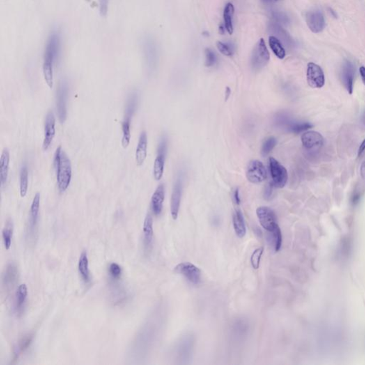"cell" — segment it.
<instances>
[{
	"mask_svg": "<svg viewBox=\"0 0 365 365\" xmlns=\"http://www.w3.org/2000/svg\"><path fill=\"white\" fill-rule=\"evenodd\" d=\"M54 166L56 172L58 190L61 193L65 192L70 187L72 170L70 158L64 151L62 146H58L55 151Z\"/></svg>",
	"mask_w": 365,
	"mask_h": 365,
	"instance_id": "1",
	"label": "cell"
},
{
	"mask_svg": "<svg viewBox=\"0 0 365 365\" xmlns=\"http://www.w3.org/2000/svg\"><path fill=\"white\" fill-rule=\"evenodd\" d=\"M62 37L58 30L51 32L46 44L44 54L43 72H54V65L61 51Z\"/></svg>",
	"mask_w": 365,
	"mask_h": 365,
	"instance_id": "2",
	"label": "cell"
},
{
	"mask_svg": "<svg viewBox=\"0 0 365 365\" xmlns=\"http://www.w3.org/2000/svg\"><path fill=\"white\" fill-rule=\"evenodd\" d=\"M139 97L137 92H134L129 97L126 106L125 119L122 123V145L125 147L129 146L131 141V123L132 117L136 112L137 106L139 105Z\"/></svg>",
	"mask_w": 365,
	"mask_h": 365,
	"instance_id": "3",
	"label": "cell"
},
{
	"mask_svg": "<svg viewBox=\"0 0 365 365\" xmlns=\"http://www.w3.org/2000/svg\"><path fill=\"white\" fill-rule=\"evenodd\" d=\"M40 208V194L35 195L30 208L29 221L26 228V240L34 244L37 240V228H38L39 212Z\"/></svg>",
	"mask_w": 365,
	"mask_h": 365,
	"instance_id": "4",
	"label": "cell"
},
{
	"mask_svg": "<svg viewBox=\"0 0 365 365\" xmlns=\"http://www.w3.org/2000/svg\"><path fill=\"white\" fill-rule=\"evenodd\" d=\"M270 60V53L263 39L256 44L251 56V66L253 70L260 71L266 66Z\"/></svg>",
	"mask_w": 365,
	"mask_h": 365,
	"instance_id": "5",
	"label": "cell"
},
{
	"mask_svg": "<svg viewBox=\"0 0 365 365\" xmlns=\"http://www.w3.org/2000/svg\"><path fill=\"white\" fill-rule=\"evenodd\" d=\"M174 271L176 273L181 275L191 284L199 285L202 281V272L201 269L194 264L186 262L179 263L175 267Z\"/></svg>",
	"mask_w": 365,
	"mask_h": 365,
	"instance_id": "6",
	"label": "cell"
},
{
	"mask_svg": "<svg viewBox=\"0 0 365 365\" xmlns=\"http://www.w3.org/2000/svg\"><path fill=\"white\" fill-rule=\"evenodd\" d=\"M269 165H270V171L274 187L278 189L285 187L288 180L286 168L272 157H270L269 159Z\"/></svg>",
	"mask_w": 365,
	"mask_h": 365,
	"instance_id": "7",
	"label": "cell"
},
{
	"mask_svg": "<svg viewBox=\"0 0 365 365\" xmlns=\"http://www.w3.org/2000/svg\"><path fill=\"white\" fill-rule=\"evenodd\" d=\"M68 84L65 80L60 81L56 91V109L58 120L62 124L67 119V102L68 97Z\"/></svg>",
	"mask_w": 365,
	"mask_h": 365,
	"instance_id": "8",
	"label": "cell"
},
{
	"mask_svg": "<svg viewBox=\"0 0 365 365\" xmlns=\"http://www.w3.org/2000/svg\"><path fill=\"white\" fill-rule=\"evenodd\" d=\"M246 178L251 184H258L263 182L267 178V171L261 161H250L246 168Z\"/></svg>",
	"mask_w": 365,
	"mask_h": 365,
	"instance_id": "9",
	"label": "cell"
},
{
	"mask_svg": "<svg viewBox=\"0 0 365 365\" xmlns=\"http://www.w3.org/2000/svg\"><path fill=\"white\" fill-rule=\"evenodd\" d=\"M256 214L260 225L267 232L273 231L279 226L274 210L269 207H259L257 208Z\"/></svg>",
	"mask_w": 365,
	"mask_h": 365,
	"instance_id": "10",
	"label": "cell"
},
{
	"mask_svg": "<svg viewBox=\"0 0 365 365\" xmlns=\"http://www.w3.org/2000/svg\"><path fill=\"white\" fill-rule=\"evenodd\" d=\"M167 145V139L163 136L158 147L157 157L154 165V175L157 180H160L164 175Z\"/></svg>",
	"mask_w": 365,
	"mask_h": 365,
	"instance_id": "11",
	"label": "cell"
},
{
	"mask_svg": "<svg viewBox=\"0 0 365 365\" xmlns=\"http://www.w3.org/2000/svg\"><path fill=\"white\" fill-rule=\"evenodd\" d=\"M18 279V267L15 263H9L2 276V286L5 292H9L13 290Z\"/></svg>",
	"mask_w": 365,
	"mask_h": 365,
	"instance_id": "12",
	"label": "cell"
},
{
	"mask_svg": "<svg viewBox=\"0 0 365 365\" xmlns=\"http://www.w3.org/2000/svg\"><path fill=\"white\" fill-rule=\"evenodd\" d=\"M307 81L308 84L312 88H320L323 87L325 83V78L321 67L313 63L308 64Z\"/></svg>",
	"mask_w": 365,
	"mask_h": 365,
	"instance_id": "13",
	"label": "cell"
},
{
	"mask_svg": "<svg viewBox=\"0 0 365 365\" xmlns=\"http://www.w3.org/2000/svg\"><path fill=\"white\" fill-rule=\"evenodd\" d=\"M301 141L305 149L308 151H316L324 144L323 137L320 133L315 131L304 133L301 137Z\"/></svg>",
	"mask_w": 365,
	"mask_h": 365,
	"instance_id": "14",
	"label": "cell"
},
{
	"mask_svg": "<svg viewBox=\"0 0 365 365\" xmlns=\"http://www.w3.org/2000/svg\"><path fill=\"white\" fill-rule=\"evenodd\" d=\"M55 125H56V118L54 113L52 111H49L46 116L45 123H44V150H48L52 143L56 134Z\"/></svg>",
	"mask_w": 365,
	"mask_h": 365,
	"instance_id": "15",
	"label": "cell"
},
{
	"mask_svg": "<svg viewBox=\"0 0 365 365\" xmlns=\"http://www.w3.org/2000/svg\"><path fill=\"white\" fill-rule=\"evenodd\" d=\"M306 22L309 29L313 33H321L325 26V20L321 12L311 11L306 15Z\"/></svg>",
	"mask_w": 365,
	"mask_h": 365,
	"instance_id": "16",
	"label": "cell"
},
{
	"mask_svg": "<svg viewBox=\"0 0 365 365\" xmlns=\"http://www.w3.org/2000/svg\"><path fill=\"white\" fill-rule=\"evenodd\" d=\"M182 192V179L178 178L175 182L174 187H173L171 198V214L173 220H176L177 218H178L180 201H181Z\"/></svg>",
	"mask_w": 365,
	"mask_h": 365,
	"instance_id": "17",
	"label": "cell"
},
{
	"mask_svg": "<svg viewBox=\"0 0 365 365\" xmlns=\"http://www.w3.org/2000/svg\"><path fill=\"white\" fill-rule=\"evenodd\" d=\"M143 245L148 252L151 249L154 241L153 219L150 214L145 218L143 226Z\"/></svg>",
	"mask_w": 365,
	"mask_h": 365,
	"instance_id": "18",
	"label": "cell"
},
{
	"mask_svg": "<svg viewBox=\"0 0 365 365\" xmlns=\"http://www.w3.org/2000/svg\"><path fill=\"white\" fill-rule=\"evenodd\" d=\"M165 199V187L164 184H161L156 191H154L151 197L150 205L151 210L156 216H159L162 212L163 204Z\"/></svg>",
	"mask_w": 365,
	"mask_h": 365,
	"instance_id": "19",
	"label": "cell"
},
{
	"mask_svg": "<svg viewBox=\"0 0 365 365\" xmlns=\"http://www.w3.org/2000/svg\"><path fill=\"white\" fill-rule=\"evenodd\" d=\"M354 74L353 65L350 62L345 63L342 72V79L344 86L350 95H352L353 92Z\"/></svg>",
	"mask_w": 365,
	"mask_h": 365,
	"instance_id": "20",
	"label": "cell"
},
{
	"mask_svg": "<svg viewBox=\"0 0 365 365\" xmlns=\"http://www.w3.org/2000/svg\"><path fill=\"white\" fill-rule=\"evenodd\" d=\"M147 148H148V137L146 132H142L140 135L139 143L136 150V162L138 166L143 165L146 160Z\"/></svg>",
	"mask_w": 365,
	"mask_h": 365,
	"instance_id": "21",
	"label": "cell"
},
{
	"mask_svg": "<svg viewBox=\"0 0 365 365\" xmlns=\"http://www.w3.org/2000/svg\"><path fill=\"white\" fill-rule=\"evenodd\" d=\"M28 289L26 284L19 285L15 294V309L17 315H21L25 307L27 299Z\"/></svg>",
	"mask_w": 365,
	"mask_h": 365,
	"instance_id": "22",
	"label": "cell"
},
{
	"mask_svg": "<svg viewBox=\"0 0 365 365\" xmlns=\"http://www.w3.org/2000/svg\"><path fill=\"white\" fill-rule=\"evenodd\" d=\"M233 225L234 230L237 237L242 238L246 234V226L244 214L240 209L237 208L233 216Z\"/></svg>",
	"mask_w": 365,
	"mask_h": 365,
	"instance_id": "23",
	"label": "cell"
},
{
	"mask_svg": "<svg viewBox=\"0 0 365 365\" xmlns=\"http://www.w3.org/2000/svg\"><path fill=\"white\" fill-rule=\"evenodd\" d=\"M10 161V151L8 148H5L0 159V181L2 186H5L8 181Z\"/></svg>",
	"mask_w": 365,
	"mask_h": 365,
	"instance_id": "24",
	"label": "cell"
},
{
	"mask_svg": "<svg viewBox=\"0 0 365 365\" xmlns=\"http://www.w3.org/2000/svg\"><path fill=\"white\" fill-rule=\"evenodd\" d=\"M78 269L80 274L81 279L85 283H88L90 282V272L88 267V259L87 253L86 251L81 253L79 257V263H78Z\"/></svg>",
	"mask_w": 365,
	"mask_h": 365,
	"instance_id": "25",
	"label": "cell"
},
{
	"mask_svg": "<svg viewBox=\"0 0 365 365\" xmlns=\"http://www.w3.org/2000/svg\"><path fill=\"white\" fill-rule=\"evenodd\" d=\"M34 338L33 334H27L22 337L17 343L15 349H14V358L17 359L24 352L29 348L30 345L33 343Z\"/></svg>",
	"mask_w": 365,
	"mask_h": 365,
	"instance_id": "26",
	"label": "cell"
},
{
	"mask_svg": "<svg viewBox=\"0 0 365 365\" xmlns=\"http://www.w3.org/2000/svg\"><path fill=\"white\" fill-rule=\"evenodd\" d=\"M14 223L12 219H9L5 222L3 230V244L7 251L10 250L12 246V237H13Z\"/></svg>",
	"mask_w": 365,
	"mask_h": 365,
	"instance_id": "27",
	"label": "cell"
},
{
	"mask_svg": "<svg viewBox=\"0 0 365 365\" xmlns=\"http://www.w3.org/2000/svg\"><path fill=\"white\" fill-rule=\"evenodd\" d=\"M233 5L232 3H228L225 7L224 12H223V19H224V26L226 31L229 35H233V18L234 15Z\"/></svg>",
	"mask_w": 365,
	"mask_h": 365,
	"instance_id": "28",
	"label": "cell"
},
{
	"mask_svg": "<svg viewBox=\"0 0 365 365\" xmlns=\"http://www.w3.org/2000/svg\"><path fill=\"white\" fill-rule=\"evenodd\" d=\"M267 240L270 241L276 252H278L281 249L282 244H283V235H282L281 230L279 226L273 231L267 232Z\"/></svg>",
	"mask_w": 365,
	"mask_h": 365,
	"instance_id": "29",
	"label": "cell"
},
{
	"mask_svg": "<svg viewBox=\"0 0 365 365\" xmlns=\"http://www.w3.org/2000/svg\"><path fill=\"white\" fill-rule=\"evenodd\" d=\"M269 45L278 58L283 59L285 57L286 52H285L284 47H283L281 41L278 40L277 37L275 36L269 37Z\"/></svg>",
	"mask_w": 365,
	"mask_h": 365,
	"instance_id": "30",
	"label": "cell"
},
{
	"mask_svg": "<svg viewBox=\"0 0 365 365\" xmlns=\"http://www.w3.org/2000/svg\"><path fill=\"white\" fill-rule=\"evenodd\" d=\"M270 29L272 31V33L275 35H277L278 40L282 41L288 45V47H290L292 43L291 38L286 32L285 31L281 26L278 25L276 23L271 24Z\"/></svg>",
	"mask_w": 365,
	"mask_h": 365,
	"instance_id": "31",
	"label": "cell"
},
{
	"mask_svg": "<svg viewBox=\"0 0 365 365\" xmlns=\"http://www.w3.org/2000/svg\"><path fill=\"white\" fill-rule=\"evenodd\" d=\"M19 189H20L21 197H25L28 191V180H29V173L26 166L21 168L20 178H19Z\"/></svg>",
	"mask_w": 365,
	"mask_h": 365,
	"instance_id": "32",
	"label": "cell"
},
{
	"mask_svg": "<svg viewBox=\"0 0 365 365\" xmlns=\"http://www.w3.org/2000/svg\"><path fill=\"white\" fill-rule=\"evenodd\" d=\"M313 126L308 122H290L287 125V128L294 134L306 132L308 129L313 128Z\"/></svg>",
	"mask_w": 365,
	"mask_h": 365,
	"instance_id": "33",
	"label": "cell"
},
{
	"mask_svg": "<svg viewBox=\"0 0 365 365\" xmlns=\"http://www.w3.org/2000/svg\"><path fill=\"white\" fill-rule=\"evenodd\" d=\"M143 49H144L145 55H146V58L148 63L150 64L154 61V58H155V47H154V44L152 43L151 41L146 39L143 42Z\"/></svg>",
	"mask_w": 365,
	"mask_h": 365,
	"instance_id": "34",
	"label": "cell"
},
{
	"mask_svg": "<svg viewBox=\"0 0 365 365\" xmlns=\"http://www.w3.org/2000/svg\"><path fill=\"white\" fill-rule=\"evenodd\" d=\"M277 144V140L276 138L271 137L267 138L265 141H264L263 146L261 148V154L263 157H266L272 151V149L275 148V146Z\"/></svg>",
	"mask_w": 365,
	"mask_h": 365,
	"instance_id": "35",
	"label": "cell"
},
{
	"mask_svg": "<svg viewBox=\"0 0 365 365\" xmlns=\"http://www.w3.org/2000/svg\"><path fill=\"white\" fill-rule=\"evenodd\" d=\"M263 248H259L253 251L252 256L251 257V263L253 268L258 270L260 267V260H261L262 256L263 254Z\"/></svg>",
	"mask_w": 365,
	"mask_h": 365,
	"instance_id": "36",
	"label": "cell"
},
{
	"mask_svg": "<svg viewBox=\"0 0 365 365\" xmlns=\"http://www.w3.org/2000/svg\"><path fill=\"white\" fill-rule=\"evenodd\" d=\"M109 273L113 280L119 279L122 273L121 267L116 263H111L109 267Z\"/></svg>",
	"mask_w": 365,
	"mask_h": 365,
	"instance_id": "37",
	"label": "cell"
},
{
	"mask_svg": "<svg viewBox=\"0 0 365 365\" xmlns=\"http://www.w3.org/2000/svg\"><path fill=\"white\" fill-rule=\"evenodd\" d=\"M216 62V56L215 53L210 49H207L205 50V66L207 67H211L215 65Z\"/></svg>",
	"mask_w": 365,
	"mask_h": 365,
	"instance_id": "38",
	"label": "cell"
},
{
	"mask_svg": "<svg viewBox=\"0 0 365 365\" xmlns=\"http://www.w3.org/2000/svg\"><path fill=\"white\" fill-rule=\"evenodd\" d=\"M217 47L220 52L222 53L225 56H230L233 54V49L228 44L223 43L221 42H218Z\"/></svg>",
	"mask_w": 365,
	"mask_h": 365,
	"instance_id": "39",
	"label": "cell"
},
{
	"mask_svg": "<svg viewBox=\"0 0 365 365\" xmlns=\"http://www.w3.org/2000/svg\"><path fill=\"white\" fill-rule=\"evenodd\" d=\"M272 17H273L276 22L286 24V23L289 22L288 17H287L285 14L281 13V12H274V13L272 14Z\"/></svg>",
	"mask_w": 365,
	"mask_h": 365,
	"instance_id": "40",
	"label": "cell"
},
{
	"mask_svg": "<svg viewBox=\"0 0 365 365\" xmlns=\"http://www.w3.org/2000/svg\"><path fill=\"white\" fill-rule=\"evenodd\" d=\"M109 0H99V11L102 17H105L109 8Z\"/></svg>",
	"mask_w": 365,
	"mask_h": 365,
	"instance_id": "41",
	"label": "cell"
},
{
	"mask_svg": "<svg viewBox=\"0 0 365 365\" xmlns=\"http://www.w3.org/2000/svg\"><path fill=\"white\" fill-rule=\"evenodd\" d=\"M273 187H275L272 182L265 187V191H264V198H265V199L270 200L272 197V194H273Z\"/></svg>",
	"mask_w": 365,
	"mask_h": 365,
	"instance_id": "42",
	"label": "cell"
},
{
	"mask_svg": "<svg viewBox=\"0 0 365 365\" xmlns=\"http://www.w3.org/2000/svg\"><path fill=\"white\" fill-rule=\"evenodd\" d=\"M234 201H235V204L237 205H240V194H239V189H237L234 192Z\"/></svg>",
	"mask_w": 365,
	"mask_h": 365,
	"instance_id": "43",
	"label": "cell"
},
{
	"mask_svg": "<svg viewBox=\"0 0 365 365\" xmlns=\"http://www.w3.org/2000/svg\"><path fill=\"white\" fill-rule=\"evenodd\" d=\"M359 199H360V196H359V194H357V193L354 194L353 196H352V199H351V202H352V205H357V203H359Z\"/></svg>",
	"mask_w": 365,
	"mask_h": 365,
	"instance_id": "44",
	"label": "cell"
},
{
	"mask_svg": "<svg viewBox=\"0 0 365 365\" xmlns=\"http://www.w3.org/2000/svg\"><path fill=\"white\" fill-rule=\"evenodd\" d=\"M365 150V139L361 143L360 146H359V150H358V156H361V154L363 153Z\"/></svg>",
	"mask_w": 365,
	"mask_h": 365,
	"instance_id": "45",
	"label": "cell"
},
{
	"mask_svg": "<svg viewBox=\"0 0 365 365\" xmlns=\"http://www.w3.org/2000/svg\"><path fill=\"white\" fill-rule=\"evenodd\" d=\"M359 73H360L361 79H362L363 83L365 85V67H361L359 68Z\"/></svg>",
	"mask_w": 365,
	"mask_h": 365,
	"instance_id": "46",
	"label": "cell"
},
{
	"mask_svg": "<svg viewBox=\"0 0 365 365\" xmlns=\"http://www.w3.org/2000/svg\"><path fill=\"white\" fill-rule=\"evenodd\" d=\"M361 176L363 179H365V162L361 164L360 168Z\"/></svg>",
	"mask_w": 365,
	"mask_h": 365,
	"instance_id": "47",
	"label": "cell"
},
{
	"mask_svg": "<svg viewBox=\"0 0 365 365\" xmlns=\"http://www.w3.org/2000/svg\"><path fill=\"white\" fill-rule=\"evenodd\" d=\"M230 94H231V90L230 89L229 87H227L226 90V100H227V99L229 98Z\"/></svg>",
	"mask_w": 365,
	"mask_h": 365,
	"instance_id": "48",
	"label": "cell"
},
{
	"mask_svg": "<svg viewBox=\"0 0 365 365\" xmlns=\"http://www.w3.org/2000/svg\"><path fill=\"white\" fill-rule=\"evenodd\" d=\"M263 1L265 3H271V1H272V0H263Z\"/></svg>",
	"mask_w": 365,
	"mask_h": 365,
	"instance_id": "49",
	"label": "cell"
},
{
	"mask_svg": "<svg viewBox=\"0 0 365 365\" xmlns=\"http://www.w3.org/2000/svg\"><path fill=\"white\" fill-rule=\"evenodd\" d=\"M364 120V125H365V113H364V120Z\"/></svg>",
	"mask_w": 365,
	"mask_h": 365,
	"instance_id": "50",
	"label": "cell"
}]
</instances>
